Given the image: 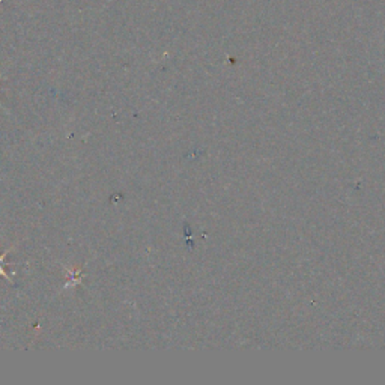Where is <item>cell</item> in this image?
<instances>
[{"mask_svg":"<svg viewBox=\"0 0 385 385\" xmlns=\"http://www.w3.org/2000/svg\"><path fill=\"white\" fill-rule=\"evenodd\" d=\"M0 276H2V277H5V279H8L9 281H11V277L8 276L6 271H5V268H3V262H0Z\"/></svg>","mask_w":385,"mask_h":385,"instance_id":"6da1fadb","label":"cell"},{"mask_svg":"<svg viewBox=\"0 0 385 385\" xmlns=\"http://www.w3.org/2000/svg\"><path fill=\"white\" fill-rule=\"evenodd\" d=\"M0 106H2V104H0Z\"/></svg>","mask_w":385,"mask_h":385,"instance_id":"7a4b0ae2","label":"cell"}]
</instances>
